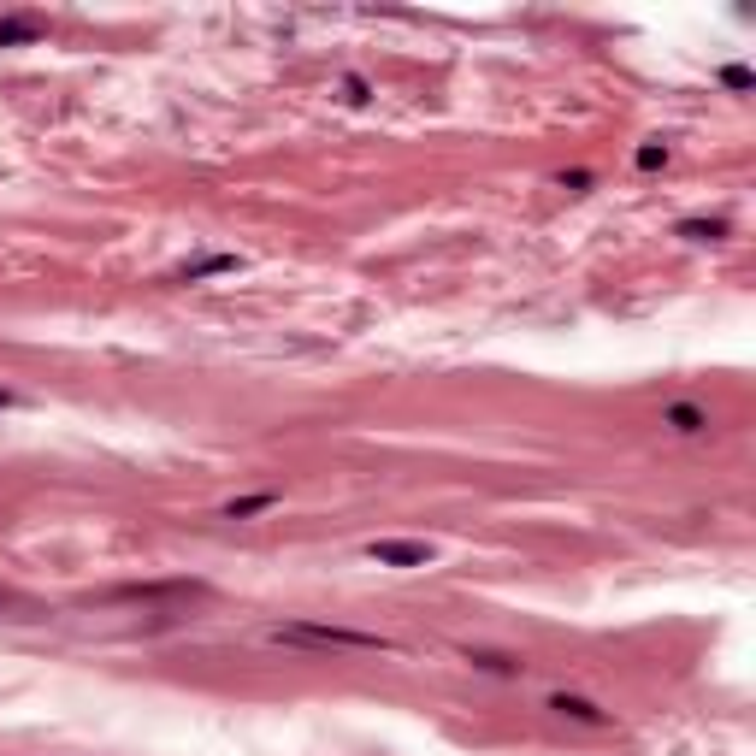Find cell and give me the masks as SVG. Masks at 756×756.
Returning a JSON list of instances; mask_svg holds the SVG:
<instances>
[{"label":"cell","mask_w":756,"mask_h":756,"mask_svg":"<svg viewBox=\"0 0 756 756\" xmlns=\"http://www.w3.org/2000/svg\"><path fill=\"white\" fill-rule=\"evenodd\" d=\"M266 644L278 650H349V656H396V638L378 632H355V627H325V621H278L266 632Z\"/></svg>","instance_id":"cell-1"},{"label":"cell","mask_w":756,"mask_h":756,"mask_svg":"<svg viewBox=\"0 0 756 756\" xmlns=\"http://www.w3.org/2000/svg\"><path fill=\"white\" fill-rule=\"evenodd\" d=\"M207 597L201 579H148V585H119L113 603H195Z\"/></svg>","instance_id":"cell-2"},{"label":"cell","mask_w":756,"mask_h":756,"mask_svg":"<svg viewBox=\"0 0 756 756\" xmlns=\"http://www.w3.org/2000/svg\"><path fill=\"white\" fill-rule=\"evenodd\" d=\"M544 709H550L556 721L591 727V733H609V727H615V715H609L603 703H591V697H579V692H550V697H544Z\"/></svg>","instance_id":"cell-3"},{"label":"cell","mask_w":756,"mask_h":756,"mask_svg":"<svg viewBox=\"0 0 756 756\" xmlns=\"http://www.w3.org/2000/svg\"><path fill=\"white\" fill-rule=\"evenodd\" d=\"M367 562H378V567H432L438 550L420 544V538H373V544H367Z\"/></svg>","instance_id":"cell-4"},{"label":"cell","mask_w":756,"mask_h":756,"mask_svg":"<svg viewBox=\"0 0 756 756\" xmlns=\"http://www.w3.org/2000/svg\"><path fill=\"white\" fill-rule=\"evenodd\" d=\"M662 426L680 432V438H703V432H709V408H697V402H668V408H662Z\"/></svg>","instance_id":"cell-5"},{"label":"cell","mask_w":756,"mask_h":756,"mask_svg":"<svg viewBox=\"0 0 756 756\" xmlns=\"http://www.w3.org/2000/svg\"><path fill=\"white\" fill-rule=\"evenodd\" d=\"M219 272H243V260L237 254H207V260H189L172 272V284H201V278H219Z\"/></svg>","instance_id":"cell-6"},{"label":"cell","mask_w":756,"mask_h":756,"mask_svg":"<svg viewBox=\"0 0 756 756\" xmlns=\"http://www.w3.org/2000/svg\"><path fill=\"white\" fill-rule=\"evenodd\" d=\"M461 656H467L479 674H503V680H520V674H526V662H520V656H503V650H461Z\"/></svg>","instance_id":"cell-7"},{"label":"cell","mask_w":756,"mask_h":756,"mask_svg":"<svg viewBox=\"0 0 756 756\" xmlns=\"http://www.w3.org/2000/svg\"><path fill=\"white\" fill-rule=\"evenodd\" d=\"M42 30H48V24H42V18H30V12H24V18H0V48H18V42H36Z\"/></svg>","instance_id":"cell-8"},{"label":"cell","mask_w":756,"mask_h":756,"mask_svg":"<svg viewBox=\"0 0 756 756\" xmlns=\"http://www.w3.org/2000/svg\"><path fill=\"white\" fill-rule=\"evenodd\" d=\"M674 237H686V243H715V237H727V219H721V213H715V219H680Z\"/></svg>","instance_id":"cell-9"},{"label":"cell","mask_w":756,"mask_h":756,"mask_svg":"<svg viewBox=\"0 0 756 756\" xmlns=\"http://www.w3.org/2000/svg\"><path fill=\"white\" fill-rule=\"evenodd\" d=\"M266 508H278V491H254V497H237V503L219 508V520H249V514H266Z\"/></svg>","instance_id":"cell-10"},{"label":"cell","mask_w":756,"mask_h":756,"mask_svg":"<svg viewBox=\"0 0 756 756\" xmlns=\"http://www.w3.org/2000/svg\"><path fill=\"white\" fill-rule=\"evenodd\" d=\"M343 101H355V107H367V101H373V83L349 71V77H343Z\"/></svg>","instance_id":"cell-11"},{"label":"cell","mask_w":756,"mask_h":756,"mask_svg":"<svg viewBox=\"0 0 756 756\" xmlns=\"http://www.w3.org/2000/svg\"><path fill=\"white\" fill-rule=\"evenodd\" d=\"M656 166H668V148L662 142H644L638 148V172H656Z\"/></svg>","instance_id":"cell-12"},{"label":"cell","mask_w":756,"mask_h":756,"mask_svg":"<svg viewBox=\"0 0 756 756\" xmlns=\"http://www.w3.org/2000/svg\"><path fill=\"white\" fill-rule=\"evenodd\" d=\"M721 83H727V89H751V71H745V65H727Z\"/></svg>","instance_id":"cell-13"},{"label":"cell","mask_w":756,"mask_h":756,"mask_svg":"<svg viewBox=\"0 0 756 756\" xmlns=\"http://www.w3.org/2000/svg\"><path fill=\"white\" fill-rule=\"evenodd\" d=\"M0 609H18V597H12V591H6V585H0Z\"/></svg>","instance_id":"cell-14"},{"label":"cell","mask_w":756,"mask_h":756,"mask_svg":"<svg viewBox=\"0 0 756 756\" xmlns=\"http://www.w3.org/2000/svg\"><path fill=\"white\" fill-rule=\"evenodd\" d=\"M12 402H18V396H12V390H0V408H12Z\"/></svg>","instance_id":"cell-15"}]
</instances>
